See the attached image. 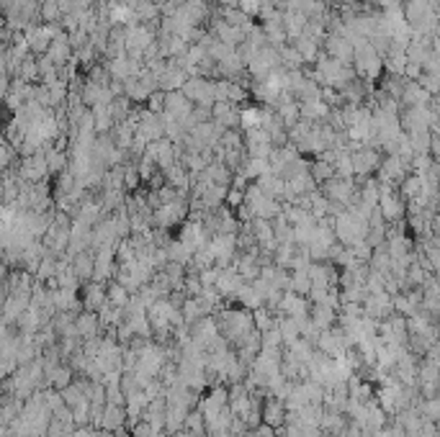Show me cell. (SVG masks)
Listing matches in <instances>:
<instances>
[{"label": "cell", "mask_w": 440, "mask_h": 437, "mask_svg": "<svg viewBox=\"0 0 440 437\" xmlns=\"http://www.w3.org/2000/svg\"><path fill=\"white\" fill-rule=\"evenodd\" d=\"M134 134H139L144 142H157L165 136V124H162L160 113H152L147 109H139V116H136V127Z\"/></svg>", "instance_id": "ba28073f"}, {"label": "cell", "mask_w": 440, "mask_h": 437, "mask_svg": "<svg viewBox=\"0 0 440 437\" xmlns=\"http://www.w3.org/2000/svg\"><path fill=\"white\" fill-rule=\"evenodd\" d=\"M247 88H242L239 83H235V80H214V98L217 101H227V103H235V106H239V103L247 101ZM214 101V103H217Z\"/></svg>", "instance_id": "5bb4252c"}, {"label": "cell", "mask_w": 440, "mask_h": 437, "mask_svg": "<svg viewBox=\"0 0 440 437\" xmlns=\"http://www.w3.org/2000/svg\"><path fill=\"white\" fill-rule=\"evenodd\" d=\"M309 177H312L314 183H317V188H320L324 180H330V177H335V168H332V162L327 160H320V157H314L312 162H309Z\"/></svg>", "instance_id": "e575fe53"}, {"label": "cell", "mask_w": 440, "mask_h": 437, "mask_svg": "<svg viewBox=\"0 0 440 437\" xmlns=\"http://www.w3.org/2000/svg\"><path fill=\"white\" fill-rule=\"evenodd\" d=\"M242 206L250 211V216L253 218H265V221L276 218L281 211H283V203H281L278 198H268L255 183H250L245 188V193H242Z\"/></svg>", "instance_id": "6da1fadb"}, {"label": "cell", "mask_w": 440, "mask_h": 437, "mask_svg": "<svg viewBox=\"0 0 440 437\" xmlns=\"http://www.w3.org/2000/svg\"><path fill=\"white\" fill-rule=\"evenodd\" d=\"M29 303H31V296L26 294H8L6 296V301L0 306V319L6 321V324H16V319L29 309Z\"/></svg>", "instance_id": "9a60e30c"}, {"label": "cell", "mask_w": 440, "mask_h": 437, "mask_svg": "<svg viewBox=\"0 0 440 437\" xmlns=\"http://www.w3.org/2000/svg\"><path fill=\"white\" fill-rule=\"evenodd\" d=\"M260 422L273 429L283 427L286 424V406H283V402L276 399V396H265L260 404Z\"/></svg>", "instance_id": "4fadbf2b"}, {"label": "cell", "mask_w": 440, "mask_h": 437, "mask_svg": "<svg viewBox=\"0 0 440 437\" xmlns=\"http://www.w3.org/2000/svg\"><path fill=\"white\" fill-rule=\"evenodd\" d=\"M18 152L13 150L8 144V139L6 136H0V175L6 173V170H10V165H13V157H16Z\"/></svg>", "instance_id": "bcb514c9"}, {"label": "cell", "mask_w": 440, "mask_h": 437, "mask_svg": "<svg viewBox=\"0 0 440 437\" xmlns=\"http://www.w3.org/2000/svg\"><path fill=\"white\" fill-rule=\"evenodd\" d=\"M330 111H332L330 106H327V103H322L320 98H312V101H299V118H301V121H312V124L324 121Z\"/></svg>", "instance_id": "cb8c5ba5"}, {"label": "cell", "mask_w": 440, "mask_h": 437, "mask_svg": "<svg viewBox=\"0 0 440 437\" xmlns=\"http://www.w3.org/2000/svg\"><path fill=\"white\" fill-rule=\"evenodd\" d=\"M361 309H363V317L373 321H384L389 319L391 314H394V306H391V296L386 291H381V294H368L361 303Z\"/></svg>", "instance_id": "9c48e42d"}, {"label": "cell", "mask_w": 440, "mask_h": 437, "mask_svg": "<svg viewBox=\"0 0 440 437\" xmlns=\"http://www.w3.org/2000/svg\"><path fill=\"white\" fill-rule=\"evenodd\" d=\"M221 270L217 268V265H212V268H206L198 273V280H201V288H214V283H217V278H219Z\"/></svg>", "instance_id": "c3c4849f"}, {"label": "cell", "mask_w": 440, "mask_h": 437, "mask_svg": "<svg viewBox=\"0 0 440 437\" xmlns=\"http://www.w3.org/2000/svg\"><path fill=\"white\" fill-rule=\"evenodd\" d=\"M327 201H335L340 206H347V203L356 201L358 196V183L356 177H330V180H324V183L317 188Z\"/></svg>", "instance_id": "3957f363"}, {"label": "cell", "mask_w": 440, "mask_h": 437, "mask_svg": "<svg viewBox=\"0 0 440 437\" xmlns=\"http://www.w3.org/2000/svg\"><path fill=\"white\" fill-rule=\"evenodd\" d=\"M18 80H24V83H39V67H36V57L34 54H29L26 59H21V65L16 67V75Z\"/></svg>", "instance_id": "74e56055"}, {"label": "cell", "mask_w": 440, "mask_h": 437, "mask_svg": "<svg viewBox=\"0 0 440 437\" xmlns=\"http://www.w3.org/2000/svg\"><path fill=\"white\" fill-rule=\"evenodd\" d=\"M309 214H312L314 218L330 216V201H327L320 191H312V196H309Z\"/></svg>", "instance_id": "f6af8a7d"}, {"label": "cell", "mask_w": 440, "mask_h": 437, "mask_svg": "<svg viewBox=\"0 0 440 437\" xmlns=\"http://www.w3.org/2000/svg\"><path fill=\"white\" fill-rule=\"evenodd\" d=\"M262 124V106H239V129L250 132V129H260Z\"/></svg>", "instance_id": "f1b7e54d"}, {"label": "cell", "mask_w": 440, "mask_h": 437, "mask_svg": "<svg viewBox=\"0 0 440 437\" xmlns=\"http://www.w3.org/2000/svg\"><path fill=\"white\" fill-rule=\"evenodd\" d=\"M132 109H134V103L129 101L127 95H116V98L109 103V111H111V118H113V124H116V121H124V118L132 113Z\"/></svg>", "instance_id": "7bdbcfd3"}, {"label": "cell", "mask_w": 440, "mask_h": 437, "mask_svg": "<svg viewBox=\"0 0 440 437\" xmlns=\"http://www.w3.org/2000/svg\"><path fill=\"white\" fill-rule=\"evenodd\" d=\"M91 437H113V432H106V429L93 427V429H91Z\"/></svg>", "instance_id": "816d5d0a"}, {"label": "cell", "mask_w": 440, "mask_h": 437, "mask_svg": "<svg viewBox=\"0 0 440 437\" xmlns=\"http://www.w3.org/2000/svg\"><path fill=\"white\" fill-rule=\"evenodd\" d=\"M404 175H409V160L399 157V154H386V157H381L379 170H376V180H379V183L399 185Z\"/></svg>", "instance_id": "8992f818"}, {"label": "cell", "mask_w": 440, "mask_h": 437, "mask_svg": "<svg viewBox=\"0 0 440 437\" xmlns=\"http://www.w3.org/2000/svg\"><path fill=\"white\" fill-rule=\"evenodd\" d=\"M276 327H278V335H281V340H283V347H288L291 342H297L299 340L297 319H291V317H278Z\"/></svg>", "instance_id": "f35d334b"}, {"label": "cell", "mask_w": 440, "mask_h": 437, "mask_svg": "<svg viewBox=\"0 0 440 437\" xmlns=\"http://www.w3.org/2000/svg\"><path fill=\"white\" fill-rule=\"evenodd\" d=\"M253 183L258 185L268 198H278L281 201V193H283V177L281 175H276V173H265V175H260L258 180H253Z\"/></svg>", "instance_id": "83f0119b"}, {"label": "cell", "mask_w": 440, "mask_h": 437, "mask_svg": "<svg viewBox=\"0 0 440 437\" xmlns=\"http://www.w3.org/2000/svg\"><path fill=\"white\" fill-rule=\"evenodd\" d=\"M245 280L239 278V273L232 265L229 268H224L219 273V278H217V283H214V288L219 291V296L224 299V301H235V296H237L239 286H242Z\"/></svg>", "instance_id": "2e32d148"}, {"label": "cell", "mask_w": 440, "mask_h": 437, "mask_svg": "<svg viewBox=\"0 0 440 437\" xmlns=\"http://www.w3.org/2000/svg\"><path fill=\"white\" fill-rule=\"evenodd\" d=\"M291 47L299 51V57H301V62H304V65H314V62L320 59V54H322V44L312 42V39H306V36H299V39H294V42H291Z\"/></svg>", "instance_id": "4316f807"}, {"label": "cell", "mask_w": 440, "mask_h": 437, "mask_svg": "<svg viewBox=\"0 0 440 437\" xmlns=\"http://www.w3.org/2000/svg\"><path fill=\"white\" fill-rule=\"evenodd\" d=\"M322 44H324V54H327L330 59H335V62H340V65H345V67L353 65V44L347 42L345 36L327 34Z\"/></svg>", "instance_id": "30bf717a"}, {"label": "cell", "mask_w": 440, "mask_h": 437, "mask_svg": "<svg viewBox=\"0 0 440 437\" xmlns=\"http://www.w3.org/2000/svg\"><path fill=\"white\" fill-rule=\"evenodd\" d=\"M44 157H47V168H49V175H60L68 170V152L54 150V147H47L44 150Z\"/></svg>", "instance_id": "836d02e7"}, {"label": "cell", "mask_w": 440, "mask_h": 437, "mask_svg": "<svg viewBox=\"0 0 440 437\" xmlns=\"http://www.w3.org/2000/svg\"><path fill=\"white\" fill-rule=\"evenodd\" d=\"M93 127H95V134H109L111 129H113V118H111V111L106 103H95L93 109Z\"/></svg>", "instance_id": "1f68e13d"}, {"label": "cell", "mask_w": 440, "mask_h": 437, "mask_svg": "<svg viewBox=\"0 0 440 437\" xmlns=\"http://www.w3.org/2000/svg\"><path fill=\"white\" fill-rule=\"evenodd\" d=\"M183 429H186L191 437H206V422H203V417H201L198 409H191V412L186 414Z\"/></svg>", "instance_id": "b9f144b4"}, {"label": "cell", "mask_w": 440, "mask_h": 437, "mask_svg": "<svg viewBox=\"0 0 440 437\" xmlns=\"http://www.w3.org/2000/svg\"><path fill=\"white\" fill-rule=\"evenodd\" d=\"M162 175H165V185H170V188H175L180 193H188V191H191V173H188L180 162L170 165L168 170H162Z\"/></svg>", "instance_id": "603a6c76"}, {"label": "cell", "mask_w": 440, "mask_h": 437, "mask_svg": "<svg viewBox=\"0 0 440 437\" xmlns=\"http://www.w3.org/2000/svg\"><path fill=\"white\" fill-rule=\"evenodd\" d=\"M417 85H420L423 90L430 93V95H435V93H438V75H432V72H423L420 80H417Z\"/></svg>", "instance_id": "681fc988"}, {"label": "cell", "mask_w": 440, "mask_h": 437, "mask_svg": "<svg viewBox=\"0 0 440 437\" xmlns=\"http://www.w3.org/2000/svg\"><path fill=\"white\" fill-rule=\"evenodd\" d=\"M77 296H80L83 309L93 311V314L101 309L103 303L109 301V299H106V283H98V280H88V283H83L80 291H77Z\"/></svg>", "instance_id": "7c38bea8"}, {"label": "cell", "mask_w": 440, "mask_h": 437, "mask_svg": "<svg viewBox=\"0 0 440 437\" xmlns=\"http://www.w3.org/2000/svg\"><path fill=\"white\" fill-rule=\"evenodd\" d=\"M242 175L253 183V180H258L260 175H265V173H271V162L265 160V157H245V162H242V170H239Z\"/></svg>", "instance_id": "f546056e"}, {"label": "cell", "mask_w": 440, "mask_h": 437, "mask_svg": "<svg viewBox=\"0 0 440 437\" xmlns=\"http://www.w3.org/2000/svg\"><path fill=\"white\" fill-rule=\"evenodd\" d=\"M212 121H217L221 129H239V106L217 101L212 106Z\"/></svg>", "instance_id": "e0dca14e"}, {"label": "cell", "mask_w": 440, "mask_h": 437, "mask_svg": "<svg viewBox=\"0 0 440 437\" xmlns=\"http://www.w3.org/2000/svg\"><path fill=\"white\" fill-rule=\"evenodd\" d=\"M242 147H245V154L247 157H265L268 160V154H271L273 144H271V136L265 134L262 129H250L242 134Z\"/></svg>", "instance_id": "8fae6325"}, {"label": "cell", "mask_w": 440, "mask_h": 437, "mask_svg": "<svg viewBox=\"0 0 440 437\" xmlns=\"http://www.w3.org/2000/svg\"><path fill=\"white\" fill-rule=\"evenodd\" d=\"M350 162H353V177H371L379 170L381 152L373 147H358L350 152Z\"/></svg>", "instance_id": "52a82bcc"}, {"label": "cell", "mask_w": 440, "mask_h": 437, "mask_svg": "<svg viewBox=\"0 0 440 437\" xmlns=\"http://www.w3.org/2000/svg\"><path fill=\"white\" fill-rule=\"evenodd\" d=\"M180 93H183L194 106H203V109H212L214 101H217V98H214V80L201 77V75L188 77L186 83H183V88H180Z\"/></svg>", "instance_id": "277c9868"}, {"label": "cell", "mask_w": 440, "mask_h": 437, "mask_svg": "<svg viewBox=\"0 0 440 437\" xmlns=\"http://www.w3.org/2000/svg\"><path fill=\"white\" fill-rule=\"evenodd\" d=\"M191 111H194V103L188 101V98L180 90L165 93V106H162V116L183 118V116H188Z\"/></svg>", "instance_id": "ac0fdd59"}, {"label": "cell", "mask_w": 440, "mask_h": 437, "mask_svg": "<svg viewBox=\"0 0 440 437\" xmlns=\"http://www.w3.org/2000/svg\"><path fill=\"white\" fill-rule=\"evenodd\" d=\"M423 188H425V177L423 175H417V173H409V175L402 177V183L397 185V193L407 201H415L417 196L423 193Z\"/></svg>", "instance_id": "484cf974"}, {"label": "cell", "mask_w": 440, "mask_h": 437, "mask_svg": "<svg viewBox=\"0 0 440 437\" xmlns=\"http://www.w3.org/2000/svg\"><path fill=\"white\" fill-rule=\"evenodd\" d=\"M162 106H165V93L162 90H155L147 101H144V109L152 111V113H162Z\"/></svg>", "instance_id": "7dc6e473"}, {"label": "cell", "mask_w": 440, "mask_h": 437, "mask_svg": "<svg viewBox=\"0 0 440 437\" xmlns=\"http://www.w3.org/2000/svg\"><path fill=\"white\" fill-rule=\"evenodd\" d=\"M309 319L320 332H324V329H332L338 324V311L327 303H309Z\"/></svg>", "instance_id": "d6986e66"}, {"label": "cell", "mask_w": 440, "mask_h": 437, "mask_svg": "<svg viewBox=\"0 0 440 437\" xmlns=\"http://www.w3.org/2000/svg\"><path fill=\"white\" fill-rule=\"evenodd\" d=\"M127 427V414H124V406H116V404H106L101 414V422H98V429H106V432H116V429Z\"/></svg>", "instance_id": "7402d4cb"}, {"label": "cell", "mask_w": 440, "mask_h": 437, "mask_svg": "<svg viewBox=\"0 0 440 437\" xmlns=\"http://www.w3.org/2000/svg\"><path fill=\"white\" fill-rule=\"evenodd\" d=\"M186 218H188V193H178L175 201H170L152 211V227L173 232V229L180 227Z\"/></svg>", "instance_id": "7a4b0ae2"}, {"label": "cell", "mask_w": 440, "mask_h": 437, "mask_svg": "<svg viewBox=\"0 0 440 437\" xmlns=\"http://www.w3.org/2000/svg\"><path fill=\"white\" fill-rule=\"evenodd\" d=\"M68 42H70V47H72V51H75V49H80V47L88 44V34L80 31V29H75V31H70L68 34Z\"/></svg>", "instance_id": "f907efd6"}, {"label": "cell", "mask_w": 440, "mask_h": 437, "mask_svg": "<svg viewBox=\"0 0 440 437\" xmlns=\"http://www.w3.org/2000/svg\"><path fill=\"white\" fill-rule=\"evenodd\" d=\"M129 296H132V294H129L124 286H119L116 280H109V283H106V299H109L111 306H116V309H124V306L129 303Z\"/></svg>", "instance_id": "60d3db41"}, {"label": "cell", "mask_w": 440, "mask_h": 437, "mask_svg": "<svg viewBox=\"0 0 440 437\" xmlns=\"http://www.w3.org/2000/svg\"><path fill=\"white\" fill-rule=\"evenodd\" d=\"M276 321H278V317H276V311L265 309V306H260V309L253 311V327L258 329V332H268V329L276 327Z\"/></svg>", "instance_id": "ab89813d"}, {"label": "cell", "mask_w": 440, "mask_h": 437, "mask_svg": "<svg viewBox=\"0 0 440 437\" xmlns=\"http://www.w3.org/2000/svg\"><path fill=\"white\" fill-rule=\"evenodd\" d=\"M235 301H239V306L247 311H255V309H260L262 306V296L255 291L250 283H242L237 291V296H235Z\"/></svg>", "instance_id": "d6a6232c"}, {"label": "cell", "mask_w": 440, "mask_h": 437, "mask_svg": "<svg viewBox=\"0 0 440 437\" xmlns=\"http://www.w3.org/2000/svg\"><path fill=\"white\" fill-rule=\"evenodd\" d=\"M47 57H49L57 67L68 65L70 59H72V47H70V42H68V31H60V34L52 39L49 49H47Z\"/></svg>", "instance_id": "44dd1931"}, {"label": "cell", "mask_w": 440, "mask_h": 437, "mask_svg": "<svg viewBox=\"0 0 440 437\" xmlns=\"http://www.w3.org/2000/svg\"><path fill=\"white\" fill-rule=\"evenodd\" d=\"M16 175L21 177L24 183H47V180H49V168H47V157H44V152H36V154L21 157Z\"/></svg>", "instance_id": "5b68a950"}, {"label": "cell", "mask_w": 440, "mask_h": 437, "mask_svg": "<svg viewBox=\"0 0 440 437\" xmlns=\"http://www.w3.org/2000/svg\"><path fill=\"white\" fill-rule=\"evenodd\" d=\"M75 332L80 340H88V337H98L101 335V321L95 317L93 311H80L75 314Z\"/></svg>", "instance_id": "d4e9b609"}, {"label": "cell", "mask_w": 440, "mask_h": 437, "mask_svg": "<svg viewBox=\"0 0 440 437\" xmlns=\"http://www.w3.org/2000/svg\"><path fill=\"white\" fill-rule=\"evenodd\" d=\"M165 253H168L170 262H178V265H183V268H186L188 262H191V257H194V250H188L186 244H180L178 239H170L168 247H165Z\"/></svg>", "instance_id": "8d00e7d4"}, {"label": "cell", "mask_w": 440, "mask_h": 437, "mask_svg": "<svg viewBox=\"0 0 440 437\" xmlns=\"http://www.w3.org/2000/svg\"><path fill=\"white\" fill-rule=\"evenodd\" d=\"M70 268H72V276L80 280V286L93 280V250H85V253H77L70 257Z\"/></svg>", "instance_id": "ffe728a7"}, {"label": "cell", "mask_w": 440, "mask_h": 437, "mask_svg": "<svg viewBox=\"0 0 440 437\" xmlns=\"http://www.w3.org/2000/svg\"><path fill=\"white\" fill-rule=\"evenodd\" d=\"M297 414V420L301 422V424H309V427H320L322 422V414H324V406L322 404H304Z\"/></svg>", "instance_id": "d590c367"}, {"label": "cell", "mask_w": 440, "mask_h": 437, "mask_svg": "<svg viewBox=\"0 0 440 437\" xmlns=\"http://www.w3.org/2000/svg\"><path fill=\"white\" fill-rule=\"evenodd\" d=\"M219 18L224 21V24L235 26V29H242L245 34L255 26V24H253V18L245 16V13H242L239 8H219Z\"/></svg>", "instance_id": "4dcf8cb0"}, {"label": "cell", "mask_w": 440, "mask_h": 437, "mask_svg": "<svg viewBox=\"0 0 440 437\" xmlns=\"http://www.w3.org/2000/svg\"><path fill=\"white\" fill-rule=\"evenodd\" d=\"M309 276L306 270H291V278H288V291H294L297 296H306L309 294Z\"/></svg>", "instance_id": "ee69618b"}]
</instances>
